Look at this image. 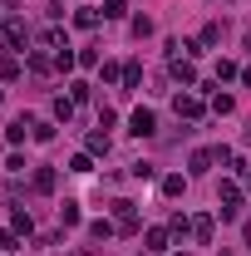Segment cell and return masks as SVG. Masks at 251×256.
Returning <instances> with one entry per match:
<instances>
[{"instance_id": "23", "label": "cell", "mask_w": 251, "mask_h": 256, "mask_svg": "<svg viewBox=\"0 0 251 256\" xmlns=\"http://www.w3.org/2000/svg\"><path fill=\"white\" fill-rule=\"evenodd\" d=\"M217 79H236V64H232V60H217Z\"/></svg>"}, {"instance_id": "4", "label": "cell", "mask_w": 251, "mask_h": 256, "mask_svg": "<svg viewBox=\"0 0 251 256\" xmlns=\"http://www.w3.org/2000/svg\"><path fill=\"white\" fill-rule=\"evenodd\" d=\"M236 202H242V188L236 182H222V217H236Z\"/></svg>"}, {"instance_id": "26", "label": "cell", "mask_w": 251, "mask_h": 256, "mask_svg": "<svg viewBox=\"0 0 251 256\" xmlns=\"http://www.w3.org/2000/svg\"><path fill=\"white\" fill-rule=\"evenodd\" d=\"M222 256H232V252H222Z\"/></svg>"}, {"instance_id": "5", "label": "cell", "mask_w": 251, "mask_h": 256, "mask_svg": "<svg viewBox=\"0 0 251 256\" xmlns=\"http://www.w3.org/2000/svg\"><path fill=\"white\" fill-rule=\"evenodd\" d=\"M192 242H197V246H207V242H212V217H207V212H202V217H192Z\"/></svg>"}, {"instance_id": "15", "label": "cell", "mask_w": 251, "mask_h": 256, "mask_svg": "<svg viewBox=\"0 0 251 256\" xmlns=\"http://www.w3.org/2000/svg\"><path fill=\"white\" fill-rule=\"evenodd\" d=\"M20 74V60H10V54H0V79H15Z\"/></svg>"}, {"instance_id": "17", "label": "cell", "mask_w": 251, "mask_h": 256, "mask_svg": "<svg viewBox=\"0 0 251 256\" xmlns=\"http://www.w3.org/2000/svg\"><path fill=\"white\" fill-rule=\"evenodd\" d=\"M60 222H64V226L79 222V202H64V207H60Z\"/></svg>"}, {"instance_id": "6", "label": "cell", "mask_w": 251, "mask_h": 256, "mask_svg": "<svg viewBox=\"0 0 251 256\" xmlns=\"http://www.w3.org/2000/svg\"><path fill=\"white\" fill-rule=\"evenodd\" d=\"M74 25H79V30H94V25H98V10H94V5H79V10H74Z\"/></svg>"}, {"instance_id": "11", "label": "cell", "mask_w": 251, "mask_h": 256, "mask_svg": "<svg viewBox=\"0 0 251 256\" xmlns=\"http://www.w3.org/2000/svg\"><path fill=\"white\" fill-rule=\"evenodd\" d=\"M148 252H168V232L162 226H148Z\"/></svg>"}, {"instance_id": "20", "label": "cell", "mask_w": 251, "mask_h": 256, "mask_svg": "<svg viewBox=\"0 0 251 256\" xmlns=\"http://www.w3.org/2000/svg\"><path fill=\"white\" fill-rule=\"evenodd\" d=\"M89 232H94V242H108V236H114V222H94Z\"/></svg>"}, {"instance_id": "9", "label": "cell", "mask_w": 251, "mask_h": 256, "mask_svg": "<svg viewBox=\"0 0 251 256\" xmlns=\"http://www.w3.org/2000/svg\"><path fill=\"white\" fill-rule=\"evenodd\" d=\"M172 79H182V84H197V69L188 60H172Z\"/></svg>"}, {"instance_id": "19", "label": "cell", "mask_w": 251, "mask_h": 256, "mask_svg": "<svg viewBox=\"0 0 251 256\" xmlns=\"http://www.w3.org/2000/svg\"><path fill=\"white\" fill-rule=\"evenodd\" d=\"M89 153H108V133H89Z\"/></svg>"}, {"instance_id": "18", "label": "cell", "mask_w": 251, "mask_h": 256, "mask_svg": "<svg viewBox=\"0 0 251 256\" xmlns=\"http://www.w3.org/2000/svg\"><path fill=\"white\" fill-rule=\"evenodd\" d=\"M98 74H104V84H114V79H118V84H124V64H104V69H98Z\"/></svg>"}, {"instance_id": "25", "label": "cell", "mask_w": 251, "mask_h": 256, "mask_svg": "<svg viewBox=\"0 0 251 256\" xmlns=\"http://www.w3.org/2000/svg\"><path fill=\"white\" fill-rule=\"evenodd\" d=\"M74 256H94V252H89V246H84V252H74Z\"/></svg>"}, {"instance_id": "2", "label": "cell", "mask_w": 251, "mask_h": 256, "mask_svg": "<svg viewBox=\"0 0 251 256\" xmlns=\"http://www.w3.org/2000/svg\"><path fill=\"white\" fill-rule=\"evenodd\" d=\"M114 217H118V232H138V207H133L128 197L114 202Z\"/></svg>"}, {"instance_id": "16", "label": "cell", "mask_w": 251, "mask_h": 256, "mask_svg": "<svg viewBox=\"0 0 251 256\" xmlns=\"http://www.w3.org/2000/svg\"><path fill=\"white\" fill-rule=\"evenodd\" d=\"M138 79H143V69L138 64H124V89H138Z\"/></svg>"}, {"instance_id": "12", "label": "cell", "mask_w": 251, "mask_h": 256, "mask_svg": "<svg viewBox=\"0 0 251 256\" xmlns=\"http://www.w3.org/2000/svg\"><path fill=\"white\" fill-rule=\"evenodd\" d=\"M128 15V0H108V5H104V20H124Z\"/></svg>"}, {"instance_id": "8", "label": "cell", "mask_w": 251, "mask_h": 256, "mask_svg": "<svg viewBox=\"0 0 251 256\" xmlns=\"http://www.w3.org/2000/svg\"><path fill=\"white\" fill-rule=\"evenodd\" d=\"M54 182H60L54 168H40V172H34V192H54Z\"/></svg>"}, {"instance_id": "7", "label": "cell", "mask_w": 251, "mask_h": 256, "mask_svg": "<svg viewBox=\"0 0 251 256\" xmlns=\"http://www.w3.org/2000/svg\"><path fill=\"white\" fill-rule=\"evenodd\" d=\"M25 40H30V34H25L20 20H5V44H10V50H15V44H25Z\"/></svg>"}, {"instance_id": "21", "label": "cell", "mask_w": 251, "mask_h": 256, "mask_svg": "<svg viewBox=\"0 0 251 256\" xmlns=\"http://www.w3.org/2000/svg\"><path fill=\"white\" fill-rule=\"evenodd\" d=\"M133 34H138V40H143V34H153V20H148V15H138V20H133Z\"/></svg>"}, {"instance_id": "13", "label": "cell", "mask_w": 251, "mask_h": 256, "mask_svg": "<svg viewBox=\"0 0 251 256\" xmlns=\"http://www.w3.org/2000/svg\"><path fill=\"white\" fill-rule=\"evenodd\" d=\"M89 94H94V89H89L84 79H74V84H69V98H74V104H89Z\"/></svg>"}, {"instance_id": "24", "label": "cell", "mask_w": 251, "mask_h": 256, "mask_svg": "<svg viewBox=\"0 0 251 256\" xmlns=\"http://www.w3.org/2000/svg\"><path fill=\"white\" fill-rule=\"evenodd\" d=\"M202 44H222V25H207L202 30Z\"/></svg>"}, {"instance_id": "10", "label": "cell", "mask_w": 251, "mask_h": 256, "mask_svg": "<svg viewBox=\"0 0 251 256\" xmlns=\"http://www.w3.org/2000/svg\"><path fill=\"white\" fill-rule=\"evenodd\" d=\"M212 162H217V153H207V148H197V153H192V172H207Z\"/></svg>"}, {"instance_id": "1", "label": "cell", "mask_w": 251, "mask_h": 256, "mask_svg": "<svg viewBox=\"0 0 251 256\" xmlns=\"http://www.w3.org/2000/svg\"><path fill=\"white\" fill-rule=\"evenodd\" d=\"M128 133H133V138H153V133H158V118H153V108H138V114L128 118Z\"/></svg>"}, {"instance_id": "22", "label": "cell", "mask_w": 251, "mask_h": 256, "mask_svg": "<svg viewBox=\"0 0 251 256\" xmlns=\"http://www.w3.org/2000/svg\"><path fill=\"white\" fill-rule=\"evenodd\" d=\"M54 118H74V104L69 98H54Z\"/></svg>"}, {"instance_id": "3", "label": "cell", "mask_w": 251, "mask_h": 256, "mask_svg": "<svg viewBox=\"0 0 251 256\" xmlns=\"http://www.w3.org/2000/svg\"><path fill=\"white\" fill-rule=\"evenodd\" d=\"M172 108H178V118H202V98H192V94H178Z\"/></svg>"}, {"instance_id": "14", "label": "cell", "mask_w": 251, "mask_h": 256, "mask_svg": "<svg viewBox=\"0 0 251 256\" xmlns=\"http://www.w3.org/2000/svg\"><path fill=\"white\" fill-rule=\"evenodd\" d=\"M182 188H188V182H182L178 172H172V178H162V197H182Z\"/></svg>"}]
</instances>
